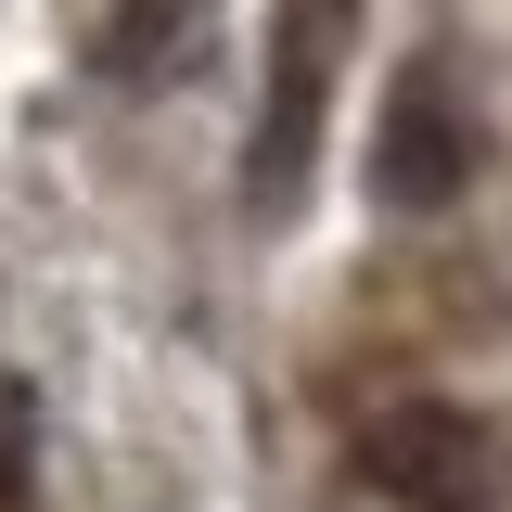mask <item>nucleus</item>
I'll use <instances>...</instances> for the list:
<instances>
[{
	"label": "nucleus",
	"mask_w": 512,
	"mask_h": 512,
	"mask_svg": "<svg viewBox=\"0 0 512 512\" xmlns=\"http://www.w3.org/2000/svg\"><path fill=\"white\" fill-rule=\"evenodd\" d=\"M333 52H346V0H295L269 26V103H256V218H295V192L320 167V103H333Z\"/></svg>",
	"instance_id": "nucleus-1"
},
{
	"label": "nucleus",
	"mask_w": 512,
	"mask_h": 512,
	"mask_svg": "<svg viewBox=\"0 0 512 512\" xmlns=\"http://www.w3.org/2000/svg\"><path fill=\"white\" fill-rule=\"evenodd\" d=\"M359 474L410 512H500V448L461 397H397L359 423Z\"/></svg>",
	"instance_id": "nucleus-2"
},
{
	"label": "nucleus",
	"mask_w": 512,
	"mask_h": 512,
	"mask_svg": "<svg viewBox=\"0 0 512 512\" xmlns=\"http://www.w3.org/2000/svg\"><path fill=\"white\" fill-rule=\"evenodd\" d=\"M461 180H474V128H461V103H448L436 77H397L384 141H372V192L397 205V218H436V205H461Z\"/></svg>",
	"instance_id": "nucleus-3"
},
{
	"label": "nucleus",
	"mask_w": 512,
	"mask_h": 512,
	"mask_svg": "<svg viewBox=\"0 0 512 512\" xmlns=\"http://www.w3.org/2000/svg\"><path fill=\"white\" fill-rule=\"evenodd\" d=\"M192 13H205V0H116V26H103V77H167V52L192 39Z\"/></svg>",
	"instance_id": "nucleus-4"
},
{
	"label": "nucleus",
	"mask_w": 512,
	"mask_h": 512,
	"mask_svg": "<svg viewBox=\"0 0 512 512\" xmlns=\"http://www.w3.org/2000/svg\"><path fill=\"white\" fill-rule=\"evenodd\" d=\"M26 487H39V397L0 372V512H26Z\"/></svg>",
	"instance_id": "nucleus-5"
}]
</instances>
